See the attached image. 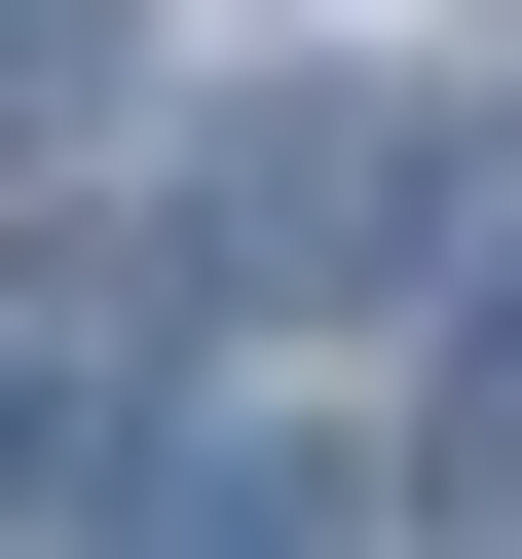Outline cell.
I'll return each instance as SVG.
<instances>
[{
    "label": "cell",
    "instance_id": "6da1fadb",
    "mask_svg": "<svg viewBox=\"0 0 522 559\" xmlns=\"http://www.w3.org/2000/svg\"><path fill=\"white\" fill-rule=\"evenodd\" d=\"M75 38H112V0H0V112H75Z\"/></svg>",
    "mask_w": 522,
    "mask_h": 559
}]
</instances>
